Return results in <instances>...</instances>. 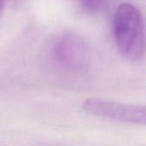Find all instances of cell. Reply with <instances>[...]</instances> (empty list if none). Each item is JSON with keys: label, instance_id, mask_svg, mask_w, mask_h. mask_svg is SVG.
Listing matches in <instances>:
<instances>
[{"label": "cell", "instance_id": "obj_3", "mask_svg": "<svg viewBox=\"0 0 146 146\" xmlns=\"http://www.w3.org/2000/svg\"><path fill=\"white\" fill-rule=\"evenodd\" d=\"M82 109L93 116L118 122L142 126L146 123L145 107L141 105L102 98H88L82 104Z\"/></svg>", "mask_w": 146, "mask_h": 146}, {"label": "cell", "instance_id": "obj_1", "mask_svg": "<svg viewBox=\"0 0 146 146\" xmlns=\"http://www.w3.org/2000/svg\"><path fill=\"white\" fill-rule=\"evenodd\" d=\"M113 36L121 54L127 59L136 62L143 58L145 51L144 18L133 4H120L113 18Z\"/></svg>", "mask_w": 146, "mask_h": 146}, {"label": "cell", "instance_id": "obj_5", "mask_svg": "<svg viewBox=\"0 0 146 146\" xmlns=\"http://www.w3.org/2000/svg\"><path fill=\"white\" fill-rule=\"evenodd\" d=\"M3 0H0V11L3 9Z\"/></svg>", "mask_w": 146, "mask_h": 146}, {"label": "cell", "instance_id": "obj_2", "mask_svg": "<svg viewBox=\"0 0 146 146\" xmlns=\"http://www.w3.org/2000/svg\"><path fill=\"white\" fill-rule=\"evenodd\" d=\"M50 55L58 68L71 74H80L86 71L91 60L86 41L73 33L59 35L52 44Z\"/></svg>", "mask_w": 146, "mask_h": 146}, {"label": "cell", "instance_id": "obj_4", "mask_svg": "<svg viewBox=\"0 0 146 146\" xmlns=\"http://www.w3.org/2000/svg\"><path fill=\"white\" fill-rule=\"evenodd\" d=\"M81 6L90 13L100 12L105 6L107 0H78Z\"/></svg>", "mask_w": 146, "mask_h": 146}]
</instances>
